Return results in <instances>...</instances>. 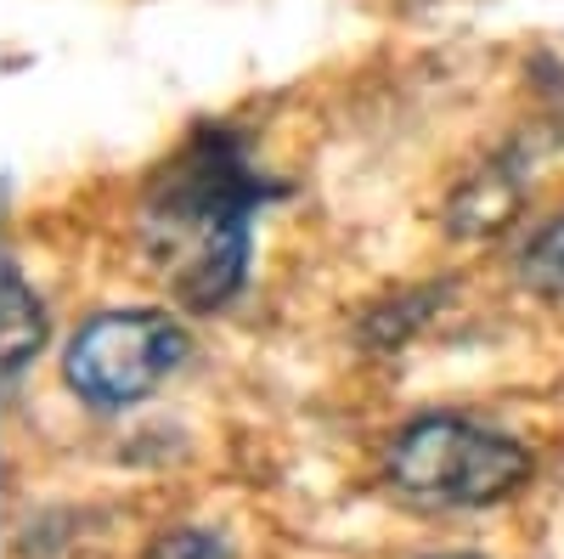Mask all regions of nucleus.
Wrapping results in <instances>:
<instances>
[{
  "label": "nucleus",
  "instance_id": "5",
  "mask_svg": "<svg viewBox=\"0 0 564 559\" xmlns=\"http://www.w3.org/2000/svg\"><path fill=\"white\" fill-rule=\"evenodd\" d=\"M40 340H45V311H40L34 289L23 283V271L7 266V345H0V356H7V379H18V373L29 367Z\"/></svg>",
  "mask_w": 564,
  "mask_h": 559
},
{
  "label": "nucleus",
  "instance_id": "7",
  "mask_svg": "<svg viewBox=\"0 0 564 559\" xmlns=\"http://www.w3.org/2000/svg\"><path fill=\"white\" fill-rule=\"evenodd\" d=\"M148 559H231V553L215 531H170L164 542H153Z\"/></svg>",
  "mask_w": 564,
  "mask_h": 559
},
{
  "label": "nucleus",
  "instance_id": "1",
  "mask_svg": "<svg viewBox=\"0 0 564 559\" xmlns=\"http://www.w3.org/2000/svg\"><path fill=\"white\" fill-rule=\"evenodd\" d=\"M271 186L243 164L238 142L220 130H204L148 193L141 209V238L170 289L215 311L243 289L249 271V221L265 204Z\"/></svg>",
  "mask_w": 564,
  "mask_h": 559
},
{
  "label": "nucleus",
  "instance_id": "8",
  "mask_svg": "<svg viewBox=\"0 0 564 559\" xmlns=\"http://www.w3.org/2000/svg\"><path fill=\"white\" fill-rule=\"evenodd\" d=\"M446 559H475V553H446Z\"/></svg>",
  "mask_w": 564,
  "mask_h": 559
},
{
  "label": "nucleus",
  "instance_id": "2",
  "mask_svg": "<svg viewBox=\"0 0 564 559\" xmlns=\"http://www.w3.org/2000/svg\"><path fill=\"white\" fill-rule=\"evenodd\" d=\"M531 475V452L468 418H417L390 447V481L423 508H480Z\"/></svg>",
  "mask_w": 564,
  "mask_h": 559
},
{
  "label": "nucleus",
  "instance_id": "6",
  "mask_svg": "<svg viewBox=\"0 0 564 559\" xmlns=\"http://www.w3.org/2000/svg\"><path fill=\"white\" fill-rule=\"evenodd\" d=\"M520 271H525V283H531V289H542V294H564V215L547 221L536 238H531Z\"/></svg>",
  "mask_w": 564,
  "mask_h": 559
},
{
  "label": "nucleus",
  "instance_id": "3",
  "mask_svg": "<svg viewBox=\"0 0 564 559\" xmlns=\"http://www.w3.org/2000/svg\"><path fill=\"white\" fill-rule=\"evenodd\" d=\"M186 356L181 322L164 311H108L90 316L68 345V385L90 407H130L159 390Z\"/></svg>",
  "mask_w": 564,
  "mask_h": 559
},
{
  "label": "nucleus",
  "instance_id": "4",
  "mask_svg": "<svg viewBox=\"0 0 564 559\" xmlns=\"http://www.w3.org/2000/svg\"><path fill=\"white\" fill-rule=\"evenodd\" d=\"M520 209V181H513V170H491L480 181H468L457 204H452V232H463V238H475V232H502V221Z\"/></svg>",
  "mask_w": 564,
  "mask_h": 559
}]
</instances>
